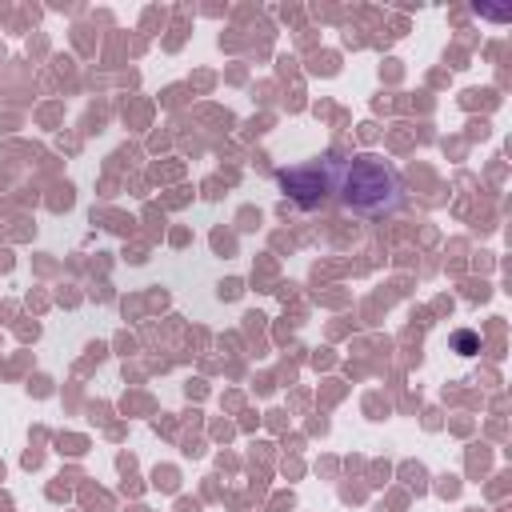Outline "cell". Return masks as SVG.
<instances>
[{
	"instance_id": "obj_1",
	"label": "cell",
	"mask_w": 512,
	"mask_h": 512,
	"mask_svg": "<svg viewBox=\"0 0 512 512\" xmlns=\"http://www.w3.org/2000/svg\"><path fill=\"white\" fill-rule=\"evenodd\" d=\"M344 200L364 212H380L396 204V176L380 160H352L344 176Z\"/></svg>"
},
{
	"instance_id": "obj_2",
	"label": "cell",
	"mask_w": 512,
	"mask_h": 512,
	"mask_svg": "<svg viewBox=\"0 0 512 512\" xmlns=\"http://www.w3.org/2000/svg\"><path fill=\"white\" fill-rule=\"evenodd\" d=\"M280 184H284L300 204H312V192H320V188L328 184V176H324V168H320V164H312V168L280 172Z\"/></svg>"
}]
</instances>
